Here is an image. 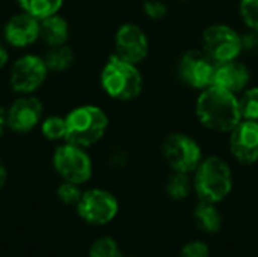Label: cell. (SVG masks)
I'll return each instance as SVG.
<instances>
[{"mask_svg": "<svg viewBox=\"0 0 258 257\" xmlns=\"http://www.w3.org/2000/svg\"><path fill=\"white\" fill-rule=\"evenodd\" d=\"M194 114L203 129L218 135H228L242 121L237 95L213 85L198 92Z\"/></svg>", "mask_w": 258, "mask_h": 257, "instance_id": "6da1fadb", "label": "cell"}, {"mask_svg": "<svg viewBox=\"0 0 258 257\" xmlns=\"http://www.w3.org/2000/svg\"><path fill=\"white\" fill-rule=\"evenodd\" d=\"M98 86L109 100L130 103L142 95L145 77L141 65L110 53L98 71Z\"/></svg>", "mask_w": 258, "mask_h": 257, "instance_id": "7a4b0ae2", "label": "cell"}, {"mask_svg": "<svg viewBox=\"0 0 258 257\" xmlns=\"http://www.w3.org/2000/svg\"><path fill=\"white\" fill-rule=\"evenodd\" d=\"M65 141L88 150L106 139L112 124L109 112L94 101H83L71 106L65 112Z\"/></svg>", "mask_w": 258, "mask_h": 257, "instance_id": "3957f363", "label": "cell"}, {"mask_svg": "<svg viewBox=\"0 0 258 257\" xmlns=\"http://www.w3.org/2000/svg\"><path fill=\"white\" fill-rule=\"evenodd\" d=\"M5 73L6 88L12 95L39 94L51 77L42 53L35 50L17 53Z\"/></svg>", "mask_w": 258, "mask_h": 257, "instance_id": "277c9868", "label": "cell"}, {"mask_svg": "<svg viewBox=\"0 0 258 257\" xmlns=\"http://www.w3.org/2000/svg\"><path fill=\"white\" fill-rule=\"evenodd\" d=\"M234 177L230 164L219 155L204 156L194 173V191L201 201L221 203L233 191Z\"/></svg>", "mask_w": 258, "mask_h": 257, "instance_id": "5b68a950", "label": "cell"}, {"mask_svg": "<svg viewBox=\"0 0 258 257\" xmlns=\"http://www.w3.org/2000/svg\"><path fill=\"white\" fill-rule=\"evenodd\" d=\"M51 168L60 180L85 185L94 176V161L88 148L68 141L54 144L51 151Z\"/></svg>", "mask_w": 258, "mask_h": 257, "instance_id": "8992f818", "label": "cell"}, {"mask_svg": "<svg viewBox=\"0 0 258 257\" xmlns=\"http://www.w3.org/2000/svg\"><path fill=\"white\" fill-rule=\"evenodd\" d=\"M45 114V101L39 94L12 95V98L6 103L8 133L24 138L38 132Z\"/></svg>", "mask_w": 258, "mask_h": 257, "instance_id": "52a82bcc", "label": "cell"}, {"mask_svg": "<svg viewBox=\"0 0 258 257\" xmlns=\"http://www.w3.org/2000/svg\"><path fill=\"white\" fill-rule=\"evenodd\" d=\"M160 151L172 171L186 174H194L204 159V150L200 141L181 130L168 133L162 141Z\"/></svg>", "mask_w": 258, "mask_h": 257, "instance_id": "ba28073f", "label": "cell"}, {"mask_svg": "<svg viewBox=\"0 0 258 257\" xmlns=\"http://www.w3.org/2000/svg\"><path fill=\"white\" fill-rule=\"evenodd\" d=\"M201 48L216 64L240 59L242 32L227 23H210L201 32Z\"/></svg>", "mask_w": 258, "mask_h": 257, "instance_id": "9c48e42d", "label": "cell"}, {"mask_svg": "<svg viewBox=\"0 0 258 257\" xmlns=\"http://www.w3.org/2000/svg\"><path fill=\"white\" fill-rule=\"evenodd\" d=\"M0 39L15 53L32 50L39 44V20L14 9L0 23Z\"/></svg>", "mask_w": 258, "mask_h": 257, "instance_id": "30bf717a", "label": "cell"}, {"mask_svg": "<svg viewBox=\"0 0 258 257\" xmlns=\"http://www.w3.org/2000/svg\"><path fill=\"white\" fill-rule=\"evenodd\" d=\"M112 47L116 56L133 62L144 64L151 52V41L147 30L136 21H124L118 24L112 36Z\"/></svg>", "mask_w": 258, "mask_h": 257, "instance_id": "8fae6325", "label": "cell"}, {"mask_svg": "<svg viewBox=\"0 0 258 257\" xmlns=\"http://www.w3.org/2000/svg\"><path fill=\"white\" fill-rule=\"evenodd\" d=\"M215 67L216 62H213L201 47L189 48L178 58L175 74L184 86L200 92L212 85Z\"/></svg>", "mask_w": 258, "mask_h": 257, "instance_id": "7c38bea8", "label": "cell"}, {"mask_svg": "<svg viewBox=\"0 0 258 257\" xmlns=\"http://www.w3.org/2000/svg\"><path fill=\"white\" fill-rule=\"evenodd\" d=\"M79 217L92 226H104L115 220L119 211L116 197L107 189L92 188L83 191V195L76 206Z\"/></svg>", "mask_w": 258, "mask_h": 257, "instance_id": "4fadbf2b", "label": "cell"}, {"mask_svg": "<svg viewBox=\"0 0 258 257\" xmlns=\"http://www.w3.org/2000/svg\"><path fill=\"white\" fill-rule=\"evenodd\" d=\"M228 150L231 158L240 165L258 162V121L242 120L228 135Z\"/></svg>", "mask_w": 258, "mask_h": 257, "instance_id": "5bb4252c", "label": "cell"}, {"mask_svg": "<svg viewBox=\"0 0 258 257\" xmlns=\"http://www.w3.org/2000/svg\"><path fill=\"white\" fill-rule=\"evenodd\" d=\"M251 80L252 73L249 65L245 64L242 59H236L230 62L216 64L212 85L239 95L251 85Z\"/></svg>", "mask_w": 258, "mask_h": 257, "instance_id": "9a60e30c", "label": "cell"}, {"mask_svg": "<svg viewBox=\"0 0 258 257\" xmlns=\"http://www.w3.org/2000/svg\"><path fill=\"white\" fill-rule=\"evenodd\" d=\"M71 38L73 24L63 12L39 20V44L44 48L70 44Z\"/></svg>", "mask_w": 258, "mask_h": 257, "instance_id": "2e32d148", "label": "cell"}, {"mask_svg": "<svg viewBox=\"0 0 258 257\" xmlns=\"http://www.w3.org/2000/svg\"><path fill=\"white\" fill-rule=\"evenodd\" d=\"M41 53L50 71V76H56V77L65 76L77 64V52L71 44L47 47Z\"/></svg>", "mask_w": 258, "mask_h": 257, "instance_id": "e0dca14e", "label": "cell"}, {"mask_svg": "<svg viewBox=\"0 0 258 257\" xmlns=\"http://www.w3.org/2000/svg\"><path fill=\"white\" fill-rule=\"evenodd\" d=\"M15 9H20L38 20L62 12L67 0H11Z\"/></svg>", "mask_w": 258, "mask_h": 257, "instance_id": "ac0fdd59", "label": "cell"}, {"mask_svg": "<svg viewBox=\"0 0 258 257\" xmlns=\"http://www.w3.org/2000/svg\"><path fill=\"white\" fill-rule=\"evenodd\" d=\"M194 220L198 229L206 233H216L222 227V215L215 203L200 200L194 209Z\"/></svg>", "mask_w": 258, "mask_h": 257, "instance_id": "d6986e66", "label": "cell"}, {"mask_svg": "<svg viewBox=\"0 0 258 257\" xmlns=\"http://www.w3.org/2000/svg\"><path fill=\"white\" fill-rule=\"evenodd\" d=\"M39 136L51 144H59L67 138V123L65 114L59 112H47L38 127Z\"/></svg>", "mask_w": 258, "mask_h": 257, "instance_id": "ffe728a7", "label": "cell"}, {"mask_svg": "<svg viewBox=\"0 0 258 257\" xmlns=\"http://www.w3.org/2000/svg\"><path fill=\"white\" fill-rule=\"evenodd\" d=\"M165 189L169 198L175 201L184 200L194 191V179H190V174L172 171L166 180Z\"/></svg>", "mask_w": 258, "mask_h": 257, "instance_id": "44dd1931", "label": "cell"}, {"mask_svg": "<svg viewBox=\"0 0 258 257\" xmlns=\"http://www.w3.org/2000/svg\"><path fill=\"white\" fill-rule=\"evenodd\" d=\"M242 120L258 121V85H249L237 95Z\"/></svg>", "mask_w": 258, "mask_h": 257, "instance_id": "7402d4cb", "label": "cell"}, {"mask_svg": "<svg viewBox=\"0 0 258 257\" xmlns=\"http://www.w3.org/2000/svg\"><path fill=\"white\" fill-rule=\"evenodd\" d=\"M237 12L246 29L258 30V0H239Z\"/></svg>", "mask_w": 258, "mask_h": 257, "instance_id": "603a6c76", "label": "cell"}, {"mask_svg": "<svg viewBox=\"0 0 258 257\" xmlns=\"http://www.w3.org/2000/svg\"><path fill=\"white\" fill-rule=\"evenodd\" d=\"M56 195H57V198L65 206H77L79 201H80V198H82V195H83L82 185L62 180L60 185L56 189Z\"/></svg>", "mask_w": 258, "mask_h": 257, "instance_id": "cb8c5ba5", "label": "cell"}, {"mask_svg": "<svg viewBox=\"0 0 258 257\" xmlns=\"http://www.w3.org/2000/svg\"><path fill=\"white\" fill-rule=\"evenodd\" d=\"M89 257H122L121 250L118 244L112 238H100L97 239L91 250H89Z\"/></svg>", "mask_w": 258, "mask_h": 257, "instance_id": "d4e9b609", "label": "cell"}, {"mask_svg": "<svg viewBox=\"0 0 258 257\" xmlns=\"http://www.w3.org/2000/svg\"><path fill=\"white\" fill-rule=\"evenodd\" d=\"M142 12L151 21H160L168 17L169 8L165 0H144Z\"/></svg>", "mask_w": 258, "mask_h": 257, "instance_id": "484cf974", "label": "cell"}, {"mask_svg": "<svg viewBox=\"0 0 258 257\" xmlns=\"http://www.w3.org/2000/svg\"><path fill=\"white\" fill-rule=\"evenodd\" d=\"M178 257H210V248L203 241H190L180 250Z\"/></svg>", "mask_w": 258, "mask_h": 257, "instance_id": "4316f807", "label": "cell"}, {"mask_svg": "<svg viewBox=\"0 0 258 257\" xmlns=\"http://www.w3.org/2000/svg\"><path fill=\"white\" fill-rule=\"evenodd\" d=\"M242 44H243V55L258 56V30H249L242 33Z\"/></svg>", "mask_w": 258, "mask_h": 257, "instance_id": "83f0119b", "label": "cell"}, {"mask_svg": "<svg viewBox=\"0 0 258 257\" xmlns=\"http://www.w3.org/2000/svg\"><path fill=\"white\" fill-rule=\"evenodd\" d=\"M12 50L0 39V73L6 71L11 61H12Z\"/></svg>", "mask_w": 258, "mask_h": 257, "instance_id": "f1b7e54d", "label": "cell"}, {"mask_svg": "<svg viewBox=\"0 0 258 257\" xmlns=\"http://www.w3.org/2000/svg\"><path fill=\"white\" fill-rule=\"evenodd\" d=\"M8 133L6 126V103L0 101V139H3Z\"/></svg>", "mask_w": 258, "mask_h": 257, "instance_id": "f546056e", "label": "cell"}, {"mask_svg": "<svg viewBox=\"0 0 258 257\" xmlns=\"http://www.w3.org/2000/svg\"><path fill=\"white\" fill-rule=\"evenodd\" d=\"M8 177H9L8 165H6V162L3 161V158H0V189L6 185Z\"/></svg>", "mask_w": 258, "mask_h": 257, "instance_id": "4dcf8cb0", "label": "cell"}]
</instances>
